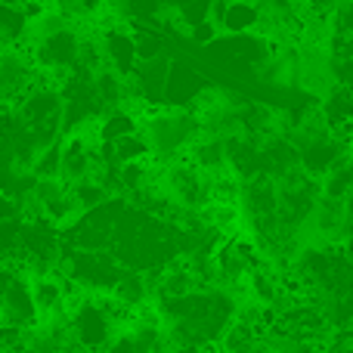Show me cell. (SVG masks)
I'll list each match as a JSON object with an SVG mask.
<instances>
[{
  "instance_id": "1",
  "label": "cell",
  "mask_w": 353,
  "mask_h": 353,
  "mask_svg": "<svg viewBox=\"0 0 353 353\" xmlns=\"http://www.w3.org/2000/svg\"><path fill=\"white\" fill-rule=\"evenodd\" d=\"M140 134L149 143V159L155 165H168L186 155V149L201 137V124L189 109L155 105L140 118Z\"/></svg>"
},
{
  "instance_id": "2",
  "label": "cell",
  "mask_w": 353,
  "mask_h": 353,
  "mask_svg": "<svg viewBox=\"0 0 353 353\" xmlns=\"http://www.w3.org/2000/svg\"><path fill=\"white\" fill-rule=\"evenodd\" d=\"M99 34V47H103L105 68H112L121 78H130L140 62L137 56V41H134V25L130 22H105Z\"/></svg>"
},
{
  "instance_id": "3",
  "label": "cell",
  "mask_w": 353,
  "mask_h": 353,
  "mask_svg": "<svg viewBox=\"0 0 353 353\" xmlns=\"http://www.w3.org/2000/svg\"><path fill=\"white\" fill-rule=\"evenodd\" d=\"M186 159L199 168L201 174L214 176L230 171V155H226V140L217 134H201L192 146L186 149Z\"/></svg>"
},
{
  "instance_id": "4",
  "label": "cell",
  "mask_w": 353,
  "mask_h": 353,
  "mask_svg": "<svg viewBox=\"0 0 353 353\" xmlns=\"http://www.w3.org/2000/svg\"><path fill=\"white\" fill-rule=\"evenodd\" d=\"M220 34L230 37H245L261 31V12H257L254 0H226V10L217 22Z\"/></svg>"
},
{
  "instance_id": "5",
  "label": "cell",
  "mask_w": 353,
  "mask_h": 353,
  "mask_svg": "<svg viewBox=\"0 0 353 353\" xmlns=\"http://www.w3.org/2000/svg\"><path fill=\"white\" fill-rule=\"evenodd\" d=\"M109 146H112V155H115L118 165H130V161H146L149 159V143L140 130L121 137V140H115V143H109Z\"/></svg>"
},
{
  "instance_id": "6",
  "label": "cell",
  "mask_w": 353,
  "mask_h": 353,
  "mask_svg": "<svg viewBox=\"0 0 353 353\" xmlns=\"http://www.w3.org/2000/svg\"><path fill=\"white\" fill-rule=\"evenodd\" d=\"M47 3L59 6L68 19H97L99 12H105L109 0H47Z\"/></svg>"
},
{
  "instance_id": "7",
  "label": "cell",
  "mask_w": 353,
  "mask_h": 353,
  "mask_svg": "<svg viewBox=\"0 0 353 353\" xmlns=\"http://www.w3.org/2000/svg\"><path fill=\"white\" fill-rule=\"evenodd\" d=\"M159 353H201V347H189V344H168Z\"/></svg>"
},
{
  "instance_id": "8",
  "label": "cell",
  "mask_w": 353,
  "mask_h": 353,
  "mask_svg": "<svg viewBox=\"0 0 353 353\" xmlns=\"http://www.w3.org/2000/svg\"><path fill=\"white\" fill-rule=\"evenodd\" d=\"M59 353H97V350H90V347H81V344L68 341V344H65V347H62Z\"/></svg>"
},
{
  "instance_id": "9",
  "label": "cell",
  "mask_w": 353,
  "mask_h": 353,
  "mask_svg": "<svg viewBox=\"0 0 353 353\" xmlns=\"http://www.w3.org/2000/svg\"><path fill=\"white\" fill-rule=\"evenodd\" d=\"M0 3H10V6H19V3H22V0H0Z\"/></svg>"
}]
</instances>
